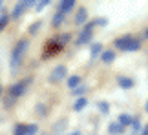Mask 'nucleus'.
I'll return each instance as SVG.
<instances>
[{"label":"nucleus","mask_w":148,"mask_h":135,"mask_svg":"<svg viewBox=\"0 0 148 135\" xmlns=\"http://www.w3.org/2000/svg\"><path fill=\"white\" fill-rule=\"evenodd\" d=\"M86 20H88V9L86 7H79L77 15H75V24L82 26V24H86Z\"/></svg>","instance_id":"6e6552de"},{"label":"nucleus","mask_w":148,"mask_h":135,"mask_svg":"<svg viewBox=\"0 0 148 135\" xmlns=\"http://www.w3.org/2000/svg\"><path fill=\"white\" fill-rule=\"evenodd\" d=\"M64 48V44H60L59 38H51V40L46 42V51H44V57H51V55H57L60 49Z\"/></svg>","instance_id":"423d86ee"},{"label":"nucleus","mask_w":148,"mask_h":135,"mask_svg":"<svg viewBox=\"0 0 148 135\" xmlns=\"http://www.w3.org/2000/svg\"><path fill=\"white\" fill-rule=\"evenodd\" d=\"M24 11H26V5H24V2H18V4H16L15 7H13V13L9 15V18H20V15L24 13Z\"/></svg>","instance_id":"9b49d317"},{"label":"nucleus","mask_w":148,"mask_h":135,"mask_svg":"<svg viewBox=\"0 0 148 135\" xmlns=\"http://www.w3.org/2000/svg\"><path fill=\"white\" fill-rule=\"evenodd\" d=\"M73 7H75V0H62L59 11H60L62 15H66V13H70V11H71Z\"/></svg>","instance_id":"1a4fd4ad"},{"label":"nucleus","mask_w":148,"mask_h":135,"mask_svg":"<svg viewBox=\"0 0 148 135\" xmlns=\"http://www.w3.org/2000/svg\"><path fill=\"white\" fill-rule=\"evenodd\" d=\"M145 35H146V37H148V27H146V31H145Z\"/></svg>","instance_id":"c85d7f7f"},{"label":"nucleus","mask_w":148,"mask_h":135,"mask_svg":"<svg viewBox=\"0 0 148 135\" xmlns=\"http://www.w3.org/2000/svg\"><path fill=\"white\" fill-rule=\"evenodd\" d=\"M123 132H124V128L121 124H117V122H112V124L108 126V133L110 135H121Z\"/></svg>","instance_id":"f8f14e48"},{"label":"nucleus","mask_w":148,"mask_h":135,"mask_svg":"<svg viewBox=\"0 0 148 135\" xmlns=\"http://www.w3.org/2000/svg\"><path fill=\"white\" fill-rule=\"evenodd\" d=\"M0 95H2V84H0Z\"/></svg>","instance_id":"c756f323"},{"label":"nucleus","mask_w":148,"mask_h":135,"mask_svg":"<svg viewBox=\"0 0 148 135\" xmlns=\"http://www.w3.org/2000/svg\"><path fill=\"white\" fill-rule=\"evenodd\" d=\"M66 73H68V70H66V66H64V64H59V66H55L53 70H51V73L48 75V82H51V84H57V82H60L62 78L66 77Z\"/></svg>","instance_id":"39448f33"},{"label":"nucleus","mask_w":148,"mask_h":135,"mask_svg":"<svg viewBox=\"0 0 148 135\" xmlns=\"http://www.w3.org/2000/svg\"><path fill=\"white\" fill-rule=\"evenodd\" d=\"M29 84H31V77H27V78H24V80H20V82L13 84V86L9 88V95H11V97H13V99L20 97V95H24Z\"/></svg>","instance_id":"20e7f679"},{"label":"nucleus","mask_w":148,"mask_h":135,"mask_svg":"<svg viewBox=\"0 0 148 135\" xmlns=\"http://www.w3.org/2000/svg\"><path fill=\"white\" fill-rule=\"evenodd\" d=\"M13 135H26V124H16L13 130Z\"/></svg>","instance_id":"4be33fe9"},{"label":"nucleus","mask_w":148,"mask_h":135,"mask_svg":"<svg viewBox=\"0 0 148 135\" xmlns=\"http://www.w3.org/2000/svg\"><path fill=\"white\" fill-rule=\"evenodd\" d=\"M101 53H102V44L95 42L93 46H92V49H90V55H92V60H93V59H97Z\"/></svg>","instance_id":"2eb2a0df"},{"label":"nucleus","mask_w":148,"mask_h":135,"mask_svg":"<svg viewBox=\"0 0 148 135\" xmlns=\"http://www.w3.org/2000/svg\"><path fill=\"white\" fill-rule=\"evenodd\" d=\"M95 24H97V26H106L108 20L106 18H97V20H95Z\"/></svg>","instance_id":"a878e982"},{"label":"nucleus","mask_w":148,"mask_h":135,"mask_svg":"<svg viewBox=\"0 0 148 135\" xmlns=\"http://www.w3.org/2000/svg\"><path fill=\"white\" fill-rule=\"evenodd\" d=\"M117 84L121 86L123 89H132L134 88V78H130V77H124V75H119L117 77Z\"/></svg>","instance_id":"0eeeda50"},{"label":"nucleus","mask_w":148,"mask_h":135,"mask_svg":"<svg viewBox=\"0 0 148 135\" xmlns=\"http://www.w3.org/2000/svg\"><path fill=\"white\" fill-rule=\"evenodd\" d=\"M97 26L95 24V20L93 22H88L86 26H84V29L79 33V37H77V46H84V44H88L90 40H92V37H93V27Z\"/></svg>","instance_id":"7ed1b4c3"},{"label":"nucleus","mask_w":148,"mask_h":135,"mask_svg":"<svg viewBox=\"0 0 148 135\" xmlns=\"http://www.w3.org/2000/svg\"><path fill=\"white\" fill-rule=\"evenodd\" d=\"M101 59H102L104 64H112L113 60H115V51H113V49H106V51L101 53Z\"/></svg>","instance_id":"9d476101"},{"label":"nucleus","mask_w":148,"mask_h":135,"mask_svg":"<svg viewBox=\"0 0 148 135\" xmlns=\"http://www.w3.org/2000/svg\"><path fill=\"white\" fill-rule=\"evenodd\" d=\"M130 126H132L134 133H141V132H143V124H141L139 117H132V122H130Z\"/></svg>","instance_id":"4468645a"},{"label":"nucleus","mask_w":148,"mask_h":135,"mask_svg":"<svg viewBox=\"0 0 148 135\" xmlns=\"http://www.w3.org/2000/svg\"><path fill=\"white\" fill-rule=\"evenodd\" d=\"M86 104H88L86 99H84V97H79L75 100V104H73V110H75V111H82L84 108H86Z\"/></svg>","instance_id":"f3484780"},{"label":"nucleus","mask_w":148,"mask_h":135,"mask_svg":"<svg viewBox=\"0 0 148 135\" xmlns=\"http://www.w3.org/2000/svg\"><path fill=\"white\" fill-rule=\"evenodd\" d=\"M79 84H81V77H79V75H71L70 78H68V88H70V89L79 88Z\"/></svg>","instance_id":"dca6fc26"},{"label":"nucleus","mask_w":148,"mask_h":135,"mask_svg":"<svg viewBox=\"0 0 148 135\" xmlns=\"http://www.w3.org/2000/svg\"><path fill=\"white\" fill-rule=\"evenodd\" d=\"M115 46L121 51H137V49H141V40L132 35H123L115 38Z\"/></svg>","instance_id":"f257e3e1"},{"label":"nucleus","mask_w":148,"mask_h":135,"mask_svg":"<svg viewBox=\"0 0 148 135\" xmlns=\"http://www.w3.org/2000/svg\"><path fill=\"white\" fill-rule=\"evenodd\" d=\"M8 22H9V15H8V13L0 15V31H2L5 26H8Z\"/></svg>","instance_id":"5701e85b"},{"label":"nucleus","mask_w":148,"mask_h":135,"mask_svg":"<svg viewBox=\"0 0 148 135\" xmlns=\"http://www.w3.org/2000/svg\"><path fill=\"white\" fill-rule=\"evenodd\" d=\"M46 5H49V0H40L38 4H35V9H37V11H42Z\"/></svg>","instance_id":"393cba45"},{"label":"nucleus","mask_w":148,"mask_h":135,"mask_svg":"<svg viewBox=\"0 0 148 135\" xmlns=\"http://www.w3.org/2000/svg\"><path fill=\"white\" fill-rule=\"evenodd\" d=\"M86 89H88V88H84V86H79V88H75V89H71V93L75 95V97H79V95H84V93H86Z\"/></svg>","instance_id":"b1692460"},{"label":"nucleus","mask_w":148,"mask_h":135,"mask_svg":"<svg viewBox=\"0 0 148 135\" xmlns=\"http://www.w3.org/2000/svg\"><path fill=\"white\" fill-rule=\"evenodd\" d=\"M27 46H29V42L27 40H20L16 46L13 48V51H11V70H16V68L20 66V62H22V57H24V53L27 51Z\"/></svg>","instance_id":"f03ea898"},{"label":"nucleus","mask_w":148,"mask_h":135,"mask_svg":"<svg viewBox=\"0 0 148 135\" xmlns=\"http://www.w3.org/2000/svg\"><path fill=\"white\" fill-rule=\"evenodd\" d=\"M40 26H42V22H40V20H37L35 24H31V26H29V33H31V35H37L38 29H40Z\"/></svg>","instance_id":"412c9836"},{"label":"nucleus","mask_w":148,"mask_h":135,"mask_svg":"<svg viewBox=\"0 0 148 135\" xmlns=\"http://www.w3.org/2000/svg\"><path fill=\"white\" fill-rule=\"evenodd\" d=\"M37 132H38L37 124H26V135H35Z\"/></svg>","instance_id":"aec40b11"},{"label":"nucleus","mask_w":148,"mask_h":135,"mask_svg":"<svg viewBox=\"0 0 148 135\" xmlns=\"http://www.w3.org/2000/svg\"><path fill=\"white\" fill-rule=\"evenodd\" d=\"M0 7H2V0H0Z\"/></svg>","instance_id":"2f4dec72"},{"label":"nucleus","mask_w":148,"mask_h":135,"mask_svg":"<svg viewBox=\"0 0 148 135\" xmlns=\"http://www.w3.org/2000/svg\"><path fill=\"white\" fill-rule=\"evenodd\" d=\"M146 111H148V102H146Z\"/></svg>","instance_id":"7c9ffc66"},{"label":"nucleus","mask_w":148,"mask_h":135,"mask_svg":"<svg viewBox=\"0 0 148 135\" xmlns=\"http://www.w3.org/2000/svg\"><path fill=\"white\" fill-rule=\"evenodd\" d=\"M64 18H66V16H64V15H62V13H60V11H57V13L53 15V20H51V24H53L55 27H59V26L62 24V22H64Z\"/></svg>","instance_id":"a211bd4d"},{"label":"nucleus","mask_w":148,"mask_h":135,"mask_svg":"<svg viewBox=\"0 0 148 135\" xmlns=\"http://www.w3.org/2000/svg\"><path fill=\"white\" fill-rule=\"evenodd\" d=\"M139 135H148V126H145V128H143V132H141Z\"/></svg>","instance_id":"bb28decb"},{"label":"nucleus","mask_w":148,"mask_h":135,"mask_svg":"<svg viewBox=\"0 0 148 135\" xmlns=\"http://www.w3.org/2000/svg\"><path fill=\"white\" fill-rule=\"evenodd\" d=\"M70 135H82V133H81V132H71Z\"/></svg>","instance_id":"cd10ccee"},{"label":"nucleus","mask_w":148,"mask_h":135,"mask_svg":"<svg viewBox=\"0 0 148 135\" xmlns=\"http://www.w3.org/2000/svg\"><path fill=\"white\" fill-rule=\"evenodd\" d=\"M97 108H99V111H101V113H104V115H108V113H110V106H108V102H104V100H101V102H97Z\"/></svg>","instance_id":"6ab92c4d"},{"label":"nucleus","mask_w":148,"mask_h":135,"mask_svg":"<svg viewBox=\"0 0 148 135\" xmlns=\"http://www.w3.org/2000/svg\"><path fill=\"white\" fill-rule=\"evenodd\" d=\"M117 124H121L123 128H126V126H130V122H132V115H128V113H121L117 117Z\"/></svg>","instance_id":"ddd939ff"}]
</instances>
